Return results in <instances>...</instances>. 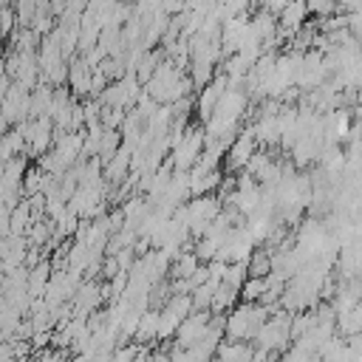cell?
Here are the masks:
<instances>
[{
  "mask_svg": "<svg viewBox=\"0 0 362 362\" xmlns=\"http://www.w3.org/2000/svg\"><path fill=\"white\" fill-rule=\"evenodd\" d=\"M204 153V130L189 127L181 133V139L173 144V170L187 173Z\"/></svg>",
  "mask_w": 362,
  "mask_h": 362,
  "instance_id": "4",
  "label": "cell"
},
{
  "mask_svg": "<svg viewBox=\"0 0 362 362\" xmlns=\"http://www.w3.org/2000/svg\"><path fill=\"white\" fill-rule=\"evenodd\" d=\"M356 331H362V300L354 303L348 311H339L337 314V334L339 337H351Z\"/></svg>",
  "mask_w": 362,
  "mask_h": 362,
  "instance_id": "16",
  "label": "cell"
},
{
  "mask_svg": "<svg viewBox=\"0 0 362 362\" xmlns=\"http://www.w3.org/2000/svg\"><path fill=\"white\" fill-rule=\"evenodd\" d=\"M238 297H240V291L232 288V286H226V283L221 280L218 288H215V294H212L209 311H212V314H226V311H232V308L238 305Z\"/></svg>",
  "mask_w": 362,
  "mask_h": 362,
  "instance_id": "15",
  "label": "cell"
},
{
  "mask_svg": "<svg viewBox=\"0 0 362 362\" xmlns=\"http://www.w3.org/2000/svg\"><path fill=\"white\" fill-rule=\"evenodd\" d=\"M246 272H249V277H266L272 272V252L269 249H255L252 257L246 260Z\"/></svg>",
  "mask_w": 362,
  "mask_h": 362,
  "instance_id": "19",
  "label": "cell"
},
{
  "mask_svg": "<svg viewBox=\"0 0 362 362\" xmlns=\"http://www.w3.org/2000/svg\"><path fill=\"white\" fill-rule=\"evenodd\" d=\"M252 153H255V136H252V130H243V133H238L229 141V147H226V164L223 167L229 173H240L246 167V161L252 158Z\"/></svg>",
  "mask_w": 362,
  "mask_h": 362,
  "instance_id": "9",
  "label": "cell"
},
{
  "mask_svg": "<svg viewBox=\"0 0 362 362\" xmlns=\"http://www.w3.org/2000/svg\"><path fill=\"white\" fill-rule=\"evenodd\" d=\"M305 17H308L305 0H288V3L277 11V31H280L283 37H294V34L305 25Z\"/></svg>",
  "mask_w": 362,
  "mask_h": 362,
  "instance_id": "10",
  "label": "cell"
},
{
  "mask_svg": "<svg viewBox=\"0 0 362 362\" xmlns=\"http://www.w3.org/2000/svg\"><path fill=\"white\" fill-rule=\"evenodd\" d=\"M28 110H31V90H25L23 85L11 82L8 93L3 96L0 102V113L11 122V124H23L28 119Z\"/></svg>",
  "mask_w": 362,
  "mask_h": 362,
  "instance_id": "7",
  "label": "cell"
},
{
  "mask_svg": "<svg viewBox=\"0 0 362 362\" xmlns=\"http://www.w3.org/2000/svg\"><path fill=\"white\" fill-rule=\"evenodd\" d=\"M175 260V266H173V274L178 277V280H187L198 266H201V260H198V255L195 252H189V249H181V255H175L173 257Z\"/></svg>",
  "mask_w": 362,
  "mask_h": 362,
  "instance_id": "20",
  "label": "cell"
},
{
  "mask_svg": "<svg viewBox=\"0 0 362 362\" xmlns=\"http://www.w3.org/2000/svg\"><path fill=\"white\" fill-rule=\"evenodd\" d=\"M334 3H339V0H334Z\"/></svg>",
  "mask_w": 362,
  "mask_h": 362,
  "instance_id": "27",
  "label": "cell"
},
{
  "mask_svg": "<svg viewBox=\"0 0 362 362\" xmlns=\"http://www.w3.org/2000/svg\"><path fill=\"white\" fill-rule=\"evenodd\" d=\"M305 8H308V14L328 17V14H334L339 8V3H334V0H305Z\"/></svg>",
  "mask_w": 362,
  "mask_h": 362,
  "instance_id": "24",
  "label": "cell"
},
{
  "mask_svg": "<svg viewBox=\"0 0 362 362\" xmlns=\"http://www.w3.org/2000/svg\"><path fill=\"white\" fill-rule=\"evenodd\" d=\"M218 283H221V280L206 277L201 286H195V288L189 291V297H192V308H195V311H209V303H212V294H215Z\"/></svg>",
  "mask_w": 362,
  "mask_h": 362,
  "instance_id": "18",
  "label": "cell"
},
{
  "mask_svg": "<svg viewBox=\"0 0 362 362\" xmlns=\"http://www.w3.org/2000/svg\"><path fill=\"white\" fill-rule=\"evenodd\" d=\"M71 300H74V314L85 317V314L96 311V305L105 300V294H102V286H96V283H79V288Z\"/></svg>",
  "mask_w": 362,
  "mask_h": 362,
  "instance_id": "12",
  "label": "cell"
},
{
  "mask_svg": "<svg viewBox=\"0 0 362 362\" xmlns=\"http://www.w3.org/2000/svg\"><path fill=\"white\" fill-rule=\"evenodd\" d=\"M255 246H257V243L252 240V235L246 232V226L238 223V226H232V229L226 232V238L221 240L218 260H223V263H246V260L252 257Z\"/></svg>",
  "mask_w": 362,
  "mask_h": 362,
  "instance_id": "3",
  "label": "cell"
},
{
  "mask_svg": "<svg viewBox=\"0 0 362 362\" xmlns=\"http://www.w3.org/2000/svg\"><path fill=\"white\" fill-rule=\"evenodd\" d=\"M156 334H158V311H141L136 337L139 339H156Z\"/></svg>",
  "mask_w": 362,
  "mask_h": 362,
  "instance_id": "22",
  "label": "cell"
},
{
  "mask_svg": "<svg viewBox=\"0 0 362 362\" xmlns=\"http://www.w3.org/2000/svg\"><path fill=\"white\" fill-rule=\"evenodd\" d=\"M144 85H147V96L156 105H173V102L192 93V79L184 76L181 68L173 59H161L158 68L153 71V76Z\"/></svg>",
  "mask_w": 362,
  "mask_h": 362,
  "instance_id": "1",
  "label": "cell"
},
{
  "mask_svg": "<svg viewBox=\"0 0 362 362\" xmlns=\"http://www.w3.org/2000/svg\"><path fill=\"white\" fill-rule=\"evenodd\" d=\"M17 130L23 133V141L28 144V150H31L34 156H42V153L48 150V144H51L54 122H51V116H37V119H31V122L17 124Z\"/></svg>",
  "mask_w": 362,
  "mask_h": 362,
  "instance_id": "5",
  "label": "cell"
},
{
  "mask_svg": "<svg viewBox=\"0 0 362 362\" xmlns=\"http://www.w3.org/2000/svg\"><path fill=\"white\" fill-rule=\"evenodd\" d=\"M255 356V345L252 342H243V339H221L218 351H215V359L218 362H252Z\"/></svg>",
  "mask_w": 362,
  "mask_h": 362,
  "instance_id": "13",
  "label": "cell"
},
{
  "mask_svg": "<svg viewBox=\"0 0 362 362\" xmlns=\"http://www.w3.org/2000/svg\"><path fill=\"white\" fill-rule=\"evenodd\" d=\"M356 102L362 105V85H356Z\"/></svg>",
  "mask_w": 362,
  "mask_h": 362,
  "instance_id": "26",
  "label": "cell"
},
{
  "mask_svg": "<svg viewBox=\"0 0 362 362\" xmlns=\"http://www.w3.org/2000/svg\"><path fill=\"white\" fill-rule=\"evenodd\" d=\"M246 105H249V96L243 93V88H229L221 93L212 116L215 119H223V122H240V116L246 113Z\"/></svg>",
  "mask_w": 362,
  "mask_h": 362,
  "instance_id": "8",
  "label": "cell"
},
{
  "mask_svg": "<svg viewBox=\"0 0 362 362\" xmlns=\"http://www.w3.org/2000/svg\"><path fill=\"white\" fill-rule=\"evenodd\" d=\"M48 277H51V263H48V260H40L37 266H31V269H28V280H25L28 294H31V297H42Z\"/></svg>",
  "mask_w": 362,
  "mask_h": 362,
  "instance_id": "17",
  "label": "cell"
},
{
  "mask_svg": "<svg viewBox=\"0 0 362 362\" xmlns=\"http://www.w3.org/2000/svg\"><path fill=\"white\" fill-rule=\"evenodd\" d=\"M209 320H212V311H189V314L181 320V325L175 328V348H189V345H195V342L206 334Z\"/></svg>",
  "mask_w": 362,
  "mask_h": 362,
  "instance_id": "6",
  "label": "cell"
},
{
  "mask_svg": "<svg viewBox=\"0 0 362 362\" xmlns=\"http://www.w3.org/2000/svg\"><path fill=\"white\" fill-rule=\"evenodd\" d=\"M249 277V272H246V263H226V272H223V283L226 286H232V288H238L240 291V286H243V280Z\"/></svg>",
  "mask_w": 362,
  "mask_h": 362,
  "instance_id": "23",
  "label": "cell"
},
{
  "mask_svg": "<svg viewBox=\"0 0 362 362\" xmlns=\"http://www.w3.org/2000/svg\"><path fill=\"white\" fill-rule=\"evenodd\" d=\"M266 317H269V308L263 303H240L229 311V317H223V337L249 342V339H255V334L260 331Z\"/></svg>",
  "mask_w": 362,
  "mask_h": 362,
  "instance_id": "2",
  "label": "cell"
},
{
  "mask_svg": "<svg viewBox=\"0 0 362 362\" xmlns=\"http://www.w3.org/2000/svg\"><path fill=\"white\" fill-rule=\"evenodd\" d=\"M8 130H11V122H8V119H6L3 113H0V139H3V136H6Z\"/></svg>",
  "mask_w": 362,
  "mask_h": 362,
  "instance_id": "25",
  "label": "cell"
},
{
  "mask_svg": "<svg viewBox=\"0 0 362 362\" xmlns=\"http://www.w3.org/2000/svg\"><path fill=\"white\" fill-rule=\"evenodd\" d=\"M93 85V68L88 65V59H76L68 68V88L76 93H88Z\"/></svg>",
  "mask_w": 362,
  "mask_h": 362,
  "instance_id": "14",
  "label": "cell"
},
{
  "mask_svg": "<svg viewBox=\"0 0 362 362\" xmlns=\"http://www.w3.org/2000/svg\"><path fill=\"white\" fill-rule=\"evenodd\" d=\"M226 85H229V79H226V74L221 71V74H215V76L201 88V93H198V116H201L204 122L212 116V110H215L221 93L226 90Z\"/></svg>",
  "mask_w": 362,
  "mask_h": 362,
  "instance_id": "11",
  "label": "cell"
},
{
  "mask_svg": "<svg viewBox=\"0 0 362 362\" xmlns=\"http://www.w3.org/2000/svg\"><path fill=\"white\" fill-rule=\"evenodd\" d=\"M266 294V277H246L240 286V300L243 303H257Z\"/></svg>",
  "mask_w": 362,
  "mask_h": 362,
  "instance_id": "21",
  "label": "cell"
}]
</instances>
